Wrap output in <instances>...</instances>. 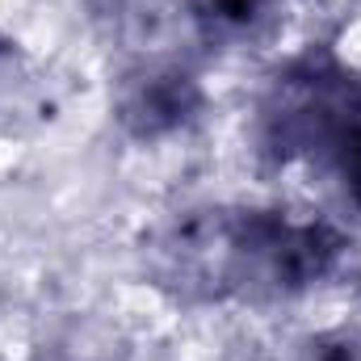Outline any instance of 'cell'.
I'll use <instances>...</instances> for the list:
<instances>
[{
    "mask_svg": "<svg viewBox=\"0 0 361 361\" xmlns=\"http://www.w3.org/2000/svg\"><path fill=\"white\" fill-rule=\"evenodd\" d=\"M341 240L277 210H206L152 244V269L185 298H281L336 265Z\"/></svg>",
    "mask_w": 361,
    "mask_h": 361,
    "instance_id": "cell-1",
    "label": "cell"
},
{
    "mask_svg": "<svg viewBox=\"0 0 361 361\" xmlns=\"http://www.w3.org/2000/svg\"><path fill=\"white\" fill-rule=\"evenodd\" d=\"M261 139L281 164L311 160L332 173L361 206V76L332 59L286 68L261 105Z\"/></svg>",
    "mask_w": 361,
    "mask_h": 361,
    "instance_id": "cell-2",
    "label": "cell"
},
{
    "mask_svg": "<svg viewBox=\"0 0 361 361\" xmlns=\"http://www.w3.org/2000/svg\"><path fill=\"white\" fill-rule=\"evenodd\" d=\"M197 109V89L180 72H147L122 92V122L135 135H160Z\"/></svg>",
    "mask_w": 361,
    "mask_h": 361,
    "instance_id": "cell-3",
    "label": "cell"
},
{
    "mask_svg": "<svg viewBox=\"0 0 361 361\" xmlns=\"http://www.w3.org/2000/svg\"><path fill=\"white\" fill-rule=\"evenodd\" d=\"M269 4L273 0H193V17L206 38L235 42L257 34V25L269 17Z\"/></svg>",
    "mask_w": 361,
    "mask_h": 361,
    "instance_id": "cell-4",
    "label": "cell"
},
{
    "mask_svg": "<svg viewBox=\"0 0 361 361\" xmlns=\"http://www.w3.org/2000/svg\"><path fill=\"white\" fill-rule=\"evenodd\" d=\"M307 361H361V345L349 336H336V341H319L311 345Z\"/></svg>",
    "mask_w": 361,
    "mask_h": 361,
    "instance_id": "cell-5",
    "label": "cell"
}]
</instances>
